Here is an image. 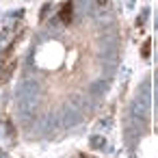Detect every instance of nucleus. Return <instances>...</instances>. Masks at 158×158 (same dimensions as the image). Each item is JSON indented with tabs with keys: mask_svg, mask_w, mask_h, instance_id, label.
Listing matches in <instances>:
<instances>
[{
	"mask_svg": "<svg viewBox=\"0 0 158 158\" xmlns=\"http://www.w3.org/2000/svg\"><path fill=\"white\" fill-rule=\"evenodd\" d=\"M156 82H158V74H156ZM156 91H158V87H156Z\"/></svg>",
	"mask_w": 158,
	"mask_h": 158,
	"instance_id": "15",
	"label": "nucleus"
},
{
	"mask_svg": "<svg viewBox=\"0 0 158 158\" xmlns=\"http://www.w3.org/2000/svg\"><path fill=\"white\" fill-rule=\"evenodd\" d=\"M50 9H52V5H50V2H48V5H44V9H41V18H39L41 22H46V18H48V13H50Z\"/></svg>",
	"mask_w": 158,
	"mask_h": 158,
	"instance_id": "9",
	"label": "nucleus"
},
{
	"mask_svg": "<svg viewBox=\"0 0 158 158\" xmlns=\"http://www.w3.org/2000/svg\"><path fill=\"white\" fill-rule=\"evenodd\" d=\"M141 54H143V59H147V56H149V41H145V44H143V50H141Z\"/></svg>",
	"mask_w": 158,
	"mask_h": 158,
	"instance_id": "12",
	"label": "nucleus"
},
{
	"mask_svg": "<svg viewBox=\"0 0 158 158\" xmlns=\"http://www.w3.org/2000/svg\"><path fill=\"white\" fill-rule=\"evenodd\" d=\"M15 65H18V61H13V63H5V72H2V82H7L9 78H11V74H13V69H15Z\"/></svg>",
	"mask_w": 158,
	"mask_h": 158,
	"instance_id": "8",
	"label": "nucleus"
},
{
	"mask_svg": "<svg viewBox=\"0 0 158 158\" xmlns=\"http://www.w3.org/2000/svg\"><path fill=\"white\" fill-rule=\"evenodd\" d=\"M5 132H7V134H13V123H11L9 119H5Z\"/></svg>",
	"mask_w": 158,
	"mask_h": 158,
	"instance_id": "13",
	"label": "nucleus"
},
{
	"mask_svg": "<svg viewBox=\"0 0 158 158\" xmlns=\"http://www.w3.org/2000/svg\"><path fill=\"white\" fill-rule=\"evenodd\" d=\"M15 100H18L20 110H35V106L39 102V85H37V80H24L15 91Z\"/></svg>",
	"mask_w": 158,
	"mask_h": 158,
	"instance_id": "1",
	"label": "nucleus"
},
{
	"mask_svg": "<svg viewBox=\"0 0 158 158\" xmlns=\"http://www.w3.org/2000/svg\"><path fill=\"white\" fill-rule=\"evenodd\" d=\"M61 123V115L59 113H54V110H48L44 117H41V121H39V128H41V132H54L56 130V126Z\"/></svg>",
	"mask_w": 158,
	"mask_h": 158,
	"instance_id": "3",
	"label": "nucleus"
},
{
	"mask_svg": "<svg viewBox=\"0 0 158 158\" xmlns=\"http://www.w3.org/2000/svg\"><path fill=\"white\" fill-rule=\"evenodd\" d=\"M98 5H100V7H106V5H108V0H98Z\"/></svg>",
	"mask_w": 158,
	"mask_h": 158,
	"instance_id": "14",
	"label": "nucleus"
},
{
	"mask_svg": "<svg viewBox=\"0 0 158 158\" xmlns=\"http://www.w3.org/2000/svg\"><path fill=\"white\" fill-rule=\"evenodd\" d=\"M69 104L72 106H76L78 110H89V106H91V102H89V95H82V93H74L72 98H69Z\"/></svg>",
	"mask_w": 158,
	"mask_h": 158,
	"instance_id": "5",
	"label": "nucleus"
},
{
	"mask_svg": "<svg viewBox=\"0 0 158 158\" xmlns=\"http://www.w3.org/2000/svg\"><path fill=\"white\" fill-rule=\"evenodd\" d=\"M2 158H9V156H7V154H2Z\"/></svg>",
	"mask_w": 158,
	"mask_h": 158,
	"instance_id": "16",
	"label": "nucleus"
},
{
	"mask_svg": "<svg viewBox=\"0 0 158 158\" xmlns=\"http://www.w3.org/2000/svg\"><path fill=\"white\" fill-rule=\"evenodd\" d=\"M110 126H113V119H110V117H104V119L100 121V128H110Z\"/></svg>",
	"mask_w": 158,
	"mask_h": 158,
	"instance_id": "11",
	"label": "nucleus"
},
{
	"mask_svg": "<svg viewBox=\"0 0 158 158\" xmlns=\"http://www.w3.org/2000/svg\"><path fill=\"white\" fill-rule=\"evenodd\" d=\"M106 145H108V143H106L104 136H100V134H93V136H91V147H93V149H108Z\"/></svg>",
	"mask_w": 158,
	"mask_h": 158,
	"instance_id": "7",
	"label": "nucleus"
},
{
	"mask_svg": "<svg viewBox=\"0 0 158 158\" xmlns=\"http://www.w3.org/2000/svg\"><path fill=\"white\" fill-rule=\"evenodd\" d=\"M82 121V110H78L76 106L67 104L63 110H61V126L63 128H74Z\"/></svg>",
	"mask_w": 158,
	"mask_h": 158,
	"instance_id": "2",
	"label": "nucleus"
},
{
	"mask_svg": "<svg viewBox=\"0 0 158 158\" xmlns=\"http://www.w3.org/2000/svg\"><path fill=\"white\" fill-rule=\"evenodd\" d=\"M141 95L149 98V82H143V85H141Z\"/></svg>",
	"mask_w": 158,
	"mask_h": 158,
	"instance_id": "10",
	"label": "nucleus"
},
{
	"mask_svg": "<svg viewBox=\"0 0 158 158\" xmlns=\"http://www.w3.org/2000/svg\"><path fill=\"white\" fill-rule=\"evenodd\" d=\"M106 91H108V82L106 80H98V82H93L89 87V95H93V98H98V95H102Z\"/></svg>",
	"mask_w": 158,
	"mask_h": 158,
	"instance_id": "6",
	"label": "nucleus"
},
{
	"mask_svg": "<svg viewBox=\"0 0 158 158\" xmlns=\"http://www.w3.org/2000/svg\"><path fill=\"white\" fill-rule=\"evenodd\" d=\"M56 18H59L61 24H69V22H72V18H74V5H72V0H65V2L61 5Z\"/></svg>",
	"mask_w": 158,
	"mask_h": 158,
	"instance_id": "4",
	"label": "nucleus"
}]
</instances>
